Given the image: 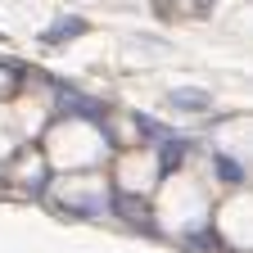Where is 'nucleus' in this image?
<instances>
[{
	"label": "nucleus",
	"mask_w": 253,
	"mask_h": 253,
	"mask_svg": "<svg viewBox=\"0 0 253 253\" xmlns=\"http://www.w3.org/2000/svg\"><path fill=\"white\" fill-rule=\"evenodd\" d=\"M212 163H217V172H221V181H231V185H235V181L244 176V172H240V168L231 163V158H212Z\"/></svg>",
	"instance_id": "6"
},
{
	"label": "nucleus",
	"mask_w": 253,
	"mask_h": 253,
	"mask_svg": "<svg viewBox=\"0 0 253 253\" xmlns=\"http://www.w3.org/2000/svg\"><path fill=\"white\" fill-rule=\"evenodd\" d=\"M185 154H190V140H185V136H172V131H168L163 140H158V163H163L168 172L185 163Z\"/></svg>",
	"instance_id": "2"
},
{
	"label": "nucleus",
	"mask_w": 253,
	"mask_h": 253,
	"mask_svg": "<svg viewBox=\"0 0 253 253\" xmlns=\"http://www.w3.org/2000/svg\"><path fill=\"white\" fill-rule=\"evenodd\" d=\"M77 32H86V23H82V18H63V23H54V27L45 32V41H50V45H59L63 37H77Z\"/></svg>",
	"instance_id": "5"
},
{
	"label": "nucleus",
	"mask_w": 253,
	"mask_h": 253,
	"mask_svg": "<svg viewBox=\"0 0 253 253\" xmlns=\"http://www.w3.org/2000/svg\"><path fill=\"white\" fill-rule=\"evenodd\" d=\"M168 104H172V109H208L212 100H208L204 90H172V95H168Z\"/></svg>",
	"instance_id": "3"
},
{
	"label": "nucleus",
	"mask_w": 253,
	"mask_h": 253,
	"mask_svg": "<svg viewBox=\"0 0 253 253\" xmlns=\"http://www.w3.org/2000/svg\"><path fill=\"white\" fill-rule=\"evenodd\" d=\"M195 5H199V9H204V5H212V0H195Z\"/></svg>",
	"instance_id": "7"
},
{
	"label": "nucleus",
	"mask_w": 253,
	"mask_h": 253,
	"mask_svg": "<svg viewBox=\"0 0 253 253\" xmlns=\"http://www.w3.org/2000/svg\"><path fill=\"white\" fill-rule=\"evenodd\" d=\"M118 212L131 221V226H145V231H149V212H145V204H136V199L122 195V199H118Z\"/></svg>",
	"instance_id": "4"
},
{
	"label": "nucleus",
	"mask_w": 253,
	"mask_h": 253,
	"mask_svg": "<svg viewBox=\"0 0 253 253\" xmlns=\"http://www.w3.org/2000/svg\"><path fill=\"white\" fill-rule=\"evenodd\" d=\"M59 109L73 113V118H86V122H104V109L95 100H86V95H77V90H59Z\"/></svg>",
	"instance_id": "1"
}]
</instances>
